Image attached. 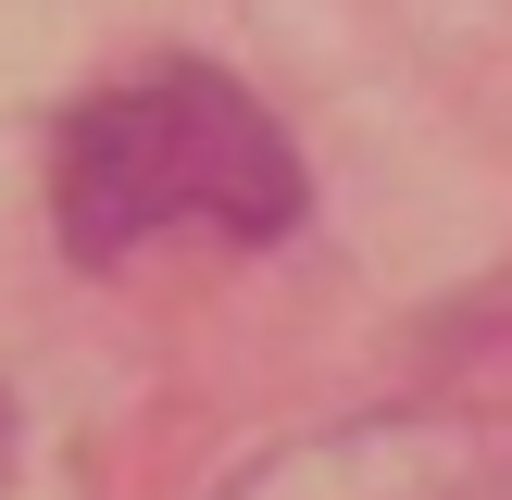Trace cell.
Segmentation results:
<instances>
[{
    "label": "cell",
    "instance_id": "obj_1",
    "mask_svg": "<svg viewBox=\"0 0 512 500\" xmlns=\"http://www.w3.org/2000/svg\"><path fill=\"white\" fill-rule=\"evenodd\" d=\"M50 213L75 263H125L163 225L213 238H288L300 225V150L238 75L213 63H150L125 88L75 100L50 150Z\"/></svg>",
    "mask_w": 512,
    "mask_h": 500
},
{
    "label": "cell",
    "instance_id": "obj_3",
    "mask_svg": "<svg viewBox=\"0 0 512 500\" xmlns=\"http://www.w3.org/2000/svg\"><path fill=\"white\" fill-rule=\"evenodd\" d=\"M0 450H13V413H0Z\"/></svg>",
    "mask_w": 512,
    "mask_h": 500
},
{
    "label": "cell",
    "instance_id": "obj_2",
    "mask_svg": "<svg viewBox=\"0 0 512 500\" xmlns=\"http://www.w3.org/2000/svg\"><path fill=\"white\" fill-rule=\"evenodd\" d=\"M213 500H512V413H363L325 425V438H288Z\"/></svg>",
    "mask_w": 512,
    "mask_h": 500
}]
</instances>
